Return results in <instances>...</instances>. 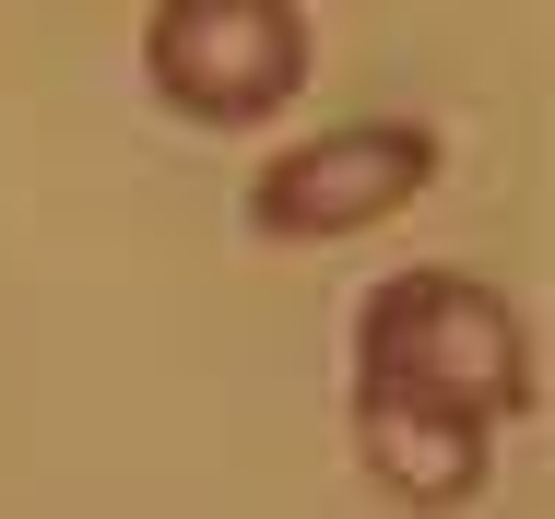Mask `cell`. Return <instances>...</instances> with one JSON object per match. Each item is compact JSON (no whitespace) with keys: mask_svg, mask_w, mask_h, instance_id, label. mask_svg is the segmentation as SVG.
<instances>
[{"mask_svg":"<svg viewBox=\"0 0 555 519\" xmlns=\"http://www.w3.org/2000/svg\"><path fill=\"white\" fill-rule=\"evenodd\" d=\"M485 437H496V425L461 414V402H426V390H402V378H354V449H366V472H378L402 508H461V496L485 484Z\"/></svg>","mask_w":555,"mask_h":519,"instance_id":"cell-4","label":"cell"},{"mask_svg":"<svg viewBox=\"0 0 555 519\" xmlns=\"http://www.w3.org/2000/svg\"><path fill=\"white\" fill-rule=\"evenodd\" d=\"M354 378H402L426 402L508 425V414H532V330L473 272H390L354 308Z\"/></svg>","mask_w":555,"mask_h":519,"instance_id":"cell-1","label":"cell"},{"mask_svg":"<svg viewBox=\"0 0 555 519\" xmlns=\"http://www.w3.org/2000/svg\"><path fill=\"white\" fill-rule=\"evenodd\" d=\"M438 178V130L426 118H343L320 142L272 154L248 178V224L260 236H366Z\"/></svg>","mask_w":555,"mask_h":519,"instance_id":"cell-3","label":"cell"},{"mask_svg":"<svg viewBox=\"0 0 555 519\" xmlns=\"http://www.w3.org/2000/svg\"><path fill=\"white\" fill-rule=\"evenodd\" d=\"M142 72L178 118L236 130V118H272L308 83V24H296V0H154Z\"/></svg>","mask_w":555,"mask_h":519,"instance_id":"cell-2","label":"cell"}]
</instances>
